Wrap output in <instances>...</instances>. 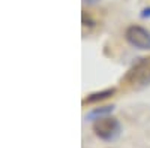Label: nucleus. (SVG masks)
<instances>
[{"mask_svg":"<svg viewBox=\"0 0 150 148\" xmlns=\"http://www.w3.org/2000/svg\"><path fill=\"white\" fill-rule=\"evenodd\" d=\"M93 132L99 139H102L105 142H111V141H116L120 136L122 126L117 118L108 115V117L93 121Z\"/></svg>","mask_w":150,"mask_h":148,"instance_id":"f03ea898","label":"nucleus"},{"mask_svg":"<svg viewBox=\"0 0 150 148\" xmlns=\"http://www.w3.org/2000/svg\"><path fill=\"white\" fill-rule=\"evenodd\" d=\"M84 2H86V3H89V5H93V3L98 2V0H84Z\"/></svg>","mask_w":150,"mask_h":148,"instance_id":"6e6552de","label":"nucleus"},{"mask_svg":"<svg viewBox=\"0 0 150 148\" xmlns=\"http://www.w3.org/2000/svg\"><path fill=\"white\" fill-rule=\"evenodd\" d=\"M140 17H141L143 20H149V18H150V6H149V8H144V9L141 11Z\"/></svg>","mask_w":150,"mask_h":148,"instance_id":"0eeeda50","label":"nucleus"},{"mask_svg":"<svg viewBox=\"0 0 150 148\" xmlns=\"http://www.w3.org/2000/svg\"><path fill=\"white\" fill-rule=\"evenodd\" d=\"M116 93V88L111 87V88H105V90H101V91H95V93H90L89 96H86L83 99V105H93V103H98V102H102V100H107V99L112 97Z\"/></svg>","mask_w":150,"mask_h":148,"instance_id":"20e7f679","label":"nucleus"},{"mask_svg":"<svg viewBox=\"0 0 150 148\" xmlns=\"http://www.w3.org/2000/svg\"><path fill=\"white\" fill-rule=\"evenodd\" d=\"M81 20H83V24L86 27H93L95 26V20L90 17V14H87V12H83V15H81Z\"/></svg>","mask_w":150,"mask_h":148,"instance_id":"423d86ee","label":"nucleus"},{"mask_svg":"<svg viewBox=\"0 0 150 148\" xmlns=\"http://www.w3.org/2000/svg\"><path fill=\"white\" fill-rule=\"evenodd\" d=\"M112 111H114V106L112 105H107V106H99V108H93L89 114L86 115V120H90V121H96L99 118H104L108 117Z\"/></svg>","mask_w":150,"mask_h":148,"instance_id":"39448f33","label":"nucleus"},{"mask_svg":"<svg viewBox=\"0 0 150 148\" xmlns=\"http://www.w3.org/2000/svg\"><path fill=\"white\" fill-rule=\"evenodd\" d=\"M125 39L129 45L138 49H150V32L141 26H129L125 32Z\"/></svg>","mask_w":150,"mask_h":148,"instance_id":"7ed1b4c3","label":"nucleus"},{"mask_svg":"<svg viewBox=\"0 0 150 148\" xmlns=\"http://www.w3.org/2000/svg\"><path fill=\"white\" fill-rule=\"evenodd\" d=\"M120 84L129 90H141L150 85V57L140 58L123 75Z\"/></svg>","mask_w":150,"mask_h":148,"instance_id":"f257e3e1","label":"nucleus"}]
</instances>
